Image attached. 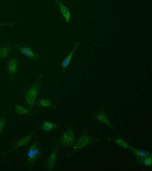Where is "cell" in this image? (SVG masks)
<instances>
[{
  "label": "cell",
  "mask_w": 152,
  "mask_h": 171,
  "mask_svg": "<svg viewBox=\"0 0 152 171\" xmlns=\"http://www.w3.org/2000/svg\"><path fill=\"white\" fill-rule=\"evenodd\" d=\"M41 148L39 139H36L28 149L26 153L27 163L31 166L34 165L39 160L41 154Z\"/></svg>",
  "instance_id": "cell-1"
},
{
  "label": "cell",
  "mask_w": 152,
  "mask_h": 171,
  "mask_svg": "<svg viewBox=\"0 0 152 171\" xmlns=\"http://www.w3.org/2000/svg\"><path fill=\"white\" fill-rule=\"evenodd\" d=\"M42 76H40L35 83L28 89L25 94L26 106L28 107L30 109H32L36 102L38 94L40 91L41 82L40 80Z\"/></svg>",
  "instance_id": "cell-2"
},
{
  "label": "cell",
  "mask_w": 152,
  "mask_h": 171,
  "mask_svg": "<svg viewBox=\"0 0 152 171\" xmlns=\"http://www.w3.org/2000/svg\"><path fill=\"white\" fill-rule=\"evenodd\" d=\"M74 127H69L66 130L58 143L59 147H71L75 144V139L73 132Z\"/></svg>",
  "instance_id": "cell-3"
},
{
  "label": "cell",
  "mask_w": 152,
  "mask_h": 171,
  "mask_svg": "<svg viewBox=\"0 0 152 171\" xmlns=\"http://www.w3.org/2000/svg\"><path fill=\"white\" fill-rule=\"evenodd\" d=\"M99 141H100V139L98 138L92 137L91 135H88V134H85V135H82V137H80V138L78 141L77 144L76 145V147H75V150L73 151L72 153L70 154V155H68L67 157H70L71 155H72V154L77 151L78 150L85 147L88 145L93 144V143Z\"/></svg>",
  "instance_id": "cell-4"
},
{
  "label": "cell",
  "mask_w": 152,
  "mask_h": 171,
  "mask_svg": "<svg viewBox=\"0 0 152 171\" xmlns=\"http://www.w3.org/2000/svg\"><path fill=\"white\" fill-rule=\"evenodd\" d=\"M36 130H37V128L35 129V130H34L30 134H28V135H27V137L23 138L21 139L20 140H19L18 142H17V143L15 144V145H14L13 147L10 148L9 150H8L7 152H13L14 150H16L17 148L21 147V146H25V145L28 144V143L30 142V140H31V138H32L33 135L34 134L35 132L36 131Z\"/></svg>",
  "instance_id": "cell-5"
},
{
  "label": "cell",
  "mask_w": 152,
  "mask_h": 171,
  "mask_svg": "<svg viewBox=\"0 0 152 171\" xmlns=\"http://www.w3.org/2000/svg\"><path fill=\"white\" fill-rule=\"evenodd\" d=\"M54 1L56 2L57 5L59 7L61 14L65 19L66 23H68L70 21V14L69 10L64 5L61 0H54Z\"/></svg>",
  "instance_id": "cell-6"
},
{
  "label": "cell",
  "mask_w": 152,
  "mask_h": 171,
  "mask_svg": "<svg viewBox=\"0 0 152 171\" xmlns=\"http://www.w3.org/2000/svg\"><path fill=\"white\" fill-rule=\"evenodd\" d=\"M57 154V147H56L55 149L51 152V154L49 156L47 162V166L49 170L51 171L54 168V166L56 162V157Z\"/></svg>",
  "instance_id": "cell-7"
},
{
  "label": "cell",
  "mask_w": 152,
  "mask_h": 171,
  "mask_svg": "<svg viewBox=\"0 0 152 171\" xmlns=\"http://www.w3.org/2000/svg\"><path fill=\"white\" fill-rule=\"evenodd\" d=\"M18 49H19L21 52L23 54L25 55V56L29 57V58H32L33 60H35L37 61L38 59H39L40 57V55L38 54L32 52V51H31L30 49L27 47H20L18 46Z\"/></svg>",
  "instance_id": "cell-8"
},
{
  "label": "cell",
  "mask_w": 152,
  "mask_h": 171,
  "mask_svg": "<svg viewBox=\"0 0 152 171\" xmlns=\"http://www.w3.org/2000/svg\"><path fill=\"white\" fill-rule=\"evenodd\" d=\"M78 42H76L75 43V46L74 47V49L72 50V52H71L68 55V57H66L63 61L62 62L61 64V66L63 67V70L64 72H65L66 68L68 67L70 62L71 60L72 59V57H73V55L75 53V51H76L78 46Z\"/></svg>",
  "instance_id": "cell-9"
},
{
  "label": "cell",
  "mask_w": 152,
  "mask_h": 171,
  "mask_svg": "<svg viewBox=\"0 0 152 171\" xmlns=\"http://www.w3.org/2000/svg\"><path fill=\"white\" fill-rule=\"evenodd\" d=\"M17 69V61L15 58H12L9 62L7 70L10 75H13Z\"/></svg>",
  "instance_id": "cell-10"
},
{
  "label": "cell",
  "mask_w": 152,
  "mask_h": 171,
  "mask_svg": "<svg viewBox=\"0 0 152 171\" xmlns=\"http://www.w3.org/2000/svg\"><path fill=\"white\" fill-rule=\"evenodd\" d=\"M129 148H130L132 150L133 154H134L136 158L147 157L152 156V154L150 153L145 151H142V150H139V149L134 148V147H132V146H130Z\"/></svg>",
  "instance_id": "cell-11"
},
{
  "label": "cell",
  "mask_w": 152,
  "mask_h": 171,
  "mask_svg": "<svg viewBox=\"0 0 152 171\" xmlns=\"http://www.w3.org/2000/svg\"><path fill=\"white\" fill-rule=\"evenodd\" d=\"M14 107L16 110V112L20 114L26 115H34L33 113L31 111V109L28 108H25L21 106L18 105H13Z\"/></svg>",
  "instance_id": "cell-12"
},
{
  "label": "cell",
  "mask_w": 152,
  "mask_h": 171,
  "mask_svg": "<svg viewBox=\"0 0 152 171\" xmlns=\"http://www.w3.org/2000/svg\"><path fill=\"white\" fill-rule=\"evenodd\" d=\"M96 119L99 122L103 123L104 125H107L108 126H110V127H111V128L114 129V128H113L112 126H111L110 122L109 121L108 118L106 117V114H104L103 113L98 114L97 115Z\"/></svg>",
  "instance_id": "cell-13"
},
{
  "label": "cell",
  "mask_w": 152,
  "mask_h": 171,
  "mask_svg": "<svg viewBox=\"0 0 152 171\" xmlns=\"http://www.w3.org/2000/svg\"><path fill=\"white\" fill-rule=\"evenodd\" d=\"M60 125V124H54L51 122H45L42 126V129L45 131L49 132L53 129L58 128Z\"/></svg>",
  "instance_id": "cell-14"
},
{
  "label": "cell",
  "mask_w": 152,
  "mask_h": 171,
  "mask_svg": "<svg viewBox=\"0 0 152 171\" xmlns=\"http://www.w3.org/2000/svg\"><path fill=\"white\" fill-rule=\"evenodd\" d=\"M137 158L139 160V163L142 165L148 166L152 164V156L147 157H137Z\"/></svg>",
  "instance_id": "cell-15"
},
{
  "label": "cell",
  "mask_w": 152,
  "mask_h": 171,
  "mask_svg": "<svg viewBox=\"0 0 152 171\" xmlns=\"http://www.w3.org/2000/svg\"><path fill=\"white\" fill-rule=\"evenodd\" d=\"M113 141L115 142L116 144H118L119 146H121L124 148H129L130 147V145L128 144L127 142H125V141L121 139H118L117 140H113Z\"/></svg>",
  "instance_id": "cell-16"
},
{
  "label": "cell",
  "mask_w": 152,
  "mask_h": 171,
  "mask_svg": "<svg viewBox=\"0 0 152 171\" xmlns=\"http://www.w3.org/2000/svg\"><path fill=\"white\" fill-rule=\"evenodd\" d=\"M38 103L42 107H47L50 106L51 104V102L48 99H44L39 100Z\"/></svg>",
  "instance_id": "cell-17"
},
{
  "label": "cell",
  "mask_w": 152,
  "mask_h": 171,
  "mask_svg": "<svg viewBox=\"0 0 152 171\" xmlns=\"http://www.w3.org/2000/svg\"><path fill=\"white\" fill-rule=\"evenodd\" d=\"M9 52V48L8 47L5 46L0 49V57L3 58L7 56Z\"/></svg>",
  "instance_id": "cell-18"
},
{
  "label": "cell",
  "mask_w": 152,
  "mask_h": 171,
  "mask_svg": "<svg viewBox=\"0 0 152 171\" xmlns=\"http://www.w3.org/2000/svg\"><path fill=\"white\" fill-rule=\"evenodd\" d=\"M6 122V120L5 119L4 116L2 115V117L0 118V132L2 131L4 127L5 123Z\"/></svg>",
  "instance_id": "cell-19"
},
{
  "label": "cell",
  "mask_w": 152,
  "mask_h": 171,
  "mask_svg": "<svg viewBox=\"0 0 152 171\" xmlns=\"http://www.w3.org/2000/svg\"><path fill=\"white\" fill-rule=\"evenodd\" d=\"M13 25V24L12 23H8V24H6L4 23H0V27L1 26H11Z\"/></svg>",
  "instance_id": "cell-20"
}]
</instances>
